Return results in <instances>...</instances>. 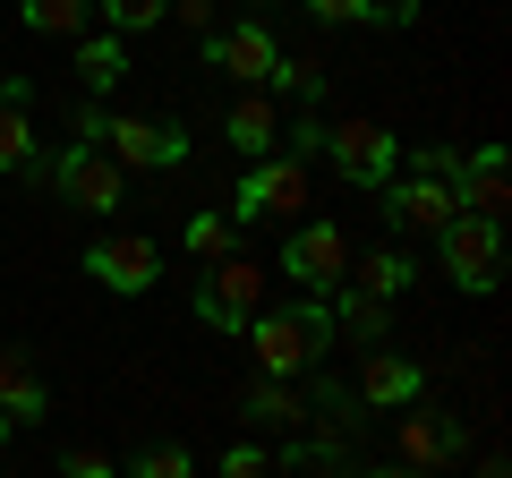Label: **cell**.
I'll return each mask as SVG.
<instances>
[{
  "instance_id": "6da1fadb",
  "label": "cell",
  "mask_w": 512,
  "mask_h": 478,
  "mask_svg": "<svg viewBox=\"0 0 512 478\" xmlns=\"http://www.w3.org/2000/svg\"><path fill=\"white\" fill-rule=\"evenodd\" d=\"M256 342V376H282L291 385L299 368H316L342 333H333V308H325V291H308V299H291V308H256L248 325H239Z\"/></svg>"
},
{
  "instance_id": "7a4b0ae2",
  "label": "cell",
  "mask_w": 512,
  "mask_h": 478,
  "mask_svg": "<svg viewBox=\"0 0 512 478\" xmlns=\"http://www.w3.org/2000/svg\"><path fill=\"white\" fill-rule=\"evenodd\" d=\"M436 257H444V282L461 299H487L504 282V222H478V214H453L436 231Z\"/></svg>"
},
{
  "instance_id": "3957f363",
  "label": "cell",
  "mask_w": 512,
  "mask_h": 478,
  "mask_svg": "<svg viewBox=\"0 0 512 478\" xmlns=\"http://www.w3.org/2000/svg\"><path fill=\"white\" fill-rule=\"evenodd\" d=\"M299 205H308V163L291 154H256L231 188V222H299Z\"/></svg>"
},
{
  "instance_id": "277c9868",
  "label": "cell",
  "mask_w": 512,
  "mask_h": 478,
  "mask_svg": "<svg viewBox=\"0 0 512 478\" xmlns=\"http://www.w3.org/2000/svg\"><path fill=\"white\" fill-rule=\"evenodd\" d=\"M325 163L342 171L350 188H384L393 171H402V137L376 129V120H333L325 129Z\"/></svg>"
},
{
  "instance_id": "5b68a950",
  "label": "cell",
  "mask_w": 512,
  "mask_h": 478,
  "mask_svg": "<svg viewBox=\"0 0 512 478\" xmlns=\"http://www.w3.org/2000/svg\"><path fill=\"white\" fill-rule=\"evenodd\" d=\"M256 308H265V274H256V257H222V265H205V282H197V325L239 333Z\"/></svg>"
},
{
  "instance_id": "8992f818",
  "label": "cell",
  "mask_w": 512,
  "mask_h": 478,
  "mask_svg": "<svg viewBox=\"0 0 512 478\" xmlns=\"http://www.w3.org/2000/svg\"><path fill=\"white\" fill-rule=\"evenodd\" d=\"M86 274L103 282V291H120V299H146L154 282H163V248H154L146 231H103L86 248Z\"/></svg>"
},
{
  "instance_id": "52a82bcc",
  "label": "cell",
  "mask_w": 512,
  "mask_h": 478,
  "mask_svg": "<svg viewBox=\"0 0 512 478\" xmlns=\"http://www.w3.org/2000/svg\"><path fill=\"white\" fill-rule=\"evenodd\" d=\"M103 137H111V163H120V171H180L188 163V129L146 120V111H111Z\"/></svg>"
},
{
  "instance_id": "ba28073f",
  "label": "cell",
  "mask_w": 512,
  "mask_h": 478,
  "mask_svg": "<svg viewBox=\"0 0 512 478\" xmlns=\"http://www.w3.org/2000/svg\"><path fill=\"white\" fill-rule=\"evenodd\" d=\"M197 52H205V69L239 77V86H265V77H274V60H282V35H274L265 18H239V26L197 35Z\"/></svg>"
},
{
  "instance_id": "9c48e42d",
  "label": "cell",
  "mask_w": 512,
  "mask_h": 478,
  "mask_svg": "<svg viewBox=\"0 0 512 478\" xmlns=\"http://www.w3.org/2000/svg\"><path fill=\"white\" fill-rule=\"evenodd\" d=\"M52 188L77 205V214H120V205H128V171L111 163L103 146H69L52 163Z\"/></svg>"
},
{
  "instance_id": "30bf717a",
  "label": "cell",
  "mask_w": 512,
  "mask_h": 478,
  "mask_svg": "<svg viewBox=\"0 0 512 478\" xmlns=\"http://www.w3.org/2000/svg\"><path fill=\"white\" fill-rule=\"evenodd\" d=\"M282 274H291L299 291H333V282H350V239L333 231V222H291V239H282Z\"/></svg>"
},
{
  "instance_id": "8fae6325",
  "label": "cell",
  "mask_w": 512,
  "mask_h": 478,
  "mask_svg": "<svg viewBox=\"0 0 512 478\" xmlns=\"http://www.w3.org/2000/svg\"><path fill=\"white\" fill-rule=\"evenodd\" d=\"M393 461H402V470H419V478H436V470H453L461 461V419H444V410H393Z\"/></svg>"
},
{
  "instance_id": "7c38bea8",
  "label": "cell",
  "mask_w": 512,
  "mask_h": 478,
  "mask_svg": "<svg viewBox=\"0 0 512 478\" xmlns=\"http://www.w3.org/2000/svg\"><path fill=\"white\" fill-rule=\"evenodd\" d=\"M376 197H384V214H393V231H444V222L461 214V197L444 180H427V171H393Z\"/></svg>"
},
{
  "instance_id": "4fadbf2b",
  "label": "cell",
  "mask_w": 512,
  "mask_h": 478,
  "mask_svg": "<svg viewBox=\"0 0 512 478\" xmlns=\"http://www.w3.org/2000/svg\"><path fill=\"white\" fill-rule=\"evenodd\" d=\"M453 197H461V214L504 222V214H512V163H504V146H470V154H461Z\"/></svg>"
},
{
  "instance_id": "5bb4252c",
  "label": "cell",
  "mask_w": 512,
  "mask_h": 478,
  "mask_svg": "<svg viewBox=\"0 0 512 478\" xmlns=\"http://www.w3.org/2000/svg\"><path fill=\"white\" fill-rule=\"evenodd\" d=\"M350 393H359L367 419H376V410H410L427 393V368H419V359H402V350H367V368H359V385H350Z\"/></svg>"
},
{
  "instance_id": "9a60e30c",
  "label": "cell",
  "mask_w": 512,
  "mask_h": 478,
  "mask_svg": "<svg viewBox=\"0 0 512 478\" xmlns=\"http://www.w3.org/2000/svg\"><path fill=\"white\" fill-rule=\"evenodd\" d=\"M0 419L9 427H43L52 419V376H43L26 350H9V342H0Z\"/></svg>"
},
{
  "instance_id": "2e32d148",
  "label": "cell",
  "mask_w": 512,
  "mask_h": 478,
  "mask_svg": "<svg viewBox=\"0 0 512 478\" xmlns=\"http://www.w3.org/2000/svg\"><path fill=\"white\" fill-rule=\"evenodd\" d=\"M35 86H26V77H0V171H9V180H18L26 163H35L43 154V137H35Z\"/></svg>"
},
{
  "instance_id": "e0dca14e",
  "label": "cell",
  "mask_w": 512,
  "mask_h": 478,
  "mask_svg": "<svg viewBox=\"0 0 512 478\" xmlns=\"http://www.w3.org/2000/svg\"><path fill=\"white\" fill-rule=\"evenodd\" d=\"M222 137H231V146L248 154V163H256V154H282V111H274V94H265V86H256V94H239V103H231V120H222Z\"/></svg>"
},
{
  "instance_id": "ac0fdd59",
  "label": "cell",
  "mask_w": 512,
  "mask_h": 478,
  "mask_svg": "<svg viewBox=\"0 0 512 478\" xmlns=\"http://www.w3.org/2000/svg\"><path fill=\"white\" fill-rule=\"evenodd\" d=\"M325 308H333V333H350V342H384V333H393V308H384L376 291H359V282H333Z\"/></svg>"
},
{
  "instance_id": "d6986e66",
  "label": "cell",
  "mask_w": 512,
  "mask_h": 478,
  "mask_svg": "<svg viewBox=\"0 0 512 478\" xmlns=\"http://www.w3.org/2000/svg\"><path fill=\"white\" fill-rule=\"evenodd\" d=\"M94 18V0H18V26L26 35H52V43H77Z\"/></svg>"
},
{
  "instance_id": "ffe728a7",
  "label": "cell",
  "mask_w": 512,
  "mask_h": 478,
  "mask_svg": "<svg viewBox=\"0 0 512 478\" xmlns=\"http://www.w3.org/2000/svg\"><path fill=\"white\" fill-rule=\"evenodd\" d=\"M77 77H86V94H111L128 77V52L120 35H77Z\"/></svg>"
},
{
  "instance_id": "44dd1931",
  "label": "cell",
  "mask_w": 512,
  "mask_h": 478,
  "mask_svg": "<svg viewBox=\"0 0 512 478\" xmlns=\"http://www.w3.org/2000/svg\"><path fill=\"white\" fill-rule=\"evenodd\" d=\"M248 419H256V427H282V436H291V427L308 419V402H299V393L282 385V376H256V393H248Z\"/></svg>"
},
{
  "instance_id": "7402d4cb",
  "label": "cell",
  "mask_w": 512,
  "mask_h": 478,
  "mask_svg": "<svg viewBox=\"0 0 512 478\" xmlns=\"http://www.w3.org/2000/svg\"><path fill=\"white\" fill-rule=\"evenodd\" d=\"M188 257H197V265L239 257V222L231 214H188Z\"/></svg>"
},
{
  "instance_id": "603a6c76",
  "label": "cell",
  "mask_w": 512,
  "mask_h": 478,
  "mask_svg": "<svg viewBox=\"0 0 512 478\" xmlns=\"http://www.w3.org/2000/svg\"><path fill=\"white\" fill-rule=\"evenodd\" d=\"M410 282H419V265H410L402 248H376V257H359V291H376V299H402Z\"/></svg>"
},
{
  "instance_id": "cb8c5ba5",
  "label": "cell",
  "mask_w": 512,
  "mask_h": 478,
  "mask_svg": "<svg viewBox=\"0 0 512 478\" xmlns=\"http://www.w3.org/2000/svg\"><path fill=\"white\" fill-rule=\"evenodd\" d=\"M171 0H94V18H103V35H146V26H163Z\"/></svg>"
},
{
  "instance_id": "d4e9b609",
  "label": "cell",
  "mask_w": 512,
  "mask_h": 478,
  "mask_svg": "<svg viewBox=\"0 0 512 478\" xmlns=\"http://www.w3.org/2000/svg\"><path fill=\"white\" fill-rule=\"evenodd\" d=\"M265 86H274V94H291V103H316V94H325V69H316V60H291V52H282Z\"/></svg>"
},
{
  "instance_id": "484cf974",
  "label": "cell",
  "mask_w": 512,
  "mask_h": 478,
  "mask_svg": "<svg viewBox=\"0 0 512 478\" xmlns=\"http://www.w3.org/2000/svg\"><path fill=\"white\" fill-rule=\"evenodd\" d=\"M120 478H197V461H188V444H146Z\"/></svg>"
},
{
  "instance_id": "4316f807",
  "label": "cell",
  "mask_w": 512,
  "mask_h": 478,
  "mask_svg": "<svg viewBox=\"0 0 512 478\" xmlns=\"http://www.w3.org/2000/svg\"><path fill=\"white\" fill-rule=\"evenodd\" d=\"M308 410H325V419H333V436H350V427L367 419V410H359V393H350L342 376H325V385H316V402H308Z\"/></svg>"
},
{
  "instance_id": "83f0119b",
  "label": "cell",
  "mask_w": 512,
  "mask_h": 478,
  "mask_svg": "<svg viewBox=\"0 0 512 478\" xmlns=\"http://www.w3.org/2000/svg\"><path fill=\"white\" fill-rule=\"evenodd\" d=\"M282 154H291V163H316V154H325V111H299V120H282Z\"/></svg>"
},
{
  "instance_id": "f1b7e54d",
  "label": "cell",
  "mask_w": 512,
  "mask_h": 478,
  "mask_svg": "<svg viewBox=\"0 0 512 478\" xmlns=\"http://www.w3.org/2000/svg\"><path fill=\"white\" fill-rule=\"evenodd\" d=\"M308 18H325V26H384V9L376 0H299Z\"/></svg>"
},
{
  "instance_id": "f546056e",
  "label": "cell",
  "mask_w": 512,
  "mask_h": 478,
  "mask_svg": "<svg viewBox=\"0 0 512 478\" xmlns=\"http://www.w3.org/2000/svg\"><path fill=\"white\" fill-rule=\"evenodd\" d=\"M222 478H274V453L265 444H231L222 453Z\"/></svg>"
},
{
  "instance_id": "4dcf8cb0",
  "label": "cell",
  "mask_w": 512,
  "mask_h": 478,
  "mask_svg": "<svg viewBox=\"0 0 512 478\" xmlns=\"http://www.w3.org/2000/svg\"><path fill=\"white\" fill-rule=\"evenodd\" d=\"M410 171H427V180L453 188V180H461V146H419V154H410Z\"/></svg>"
},
{
  "instance_id": "1f68e13d",
  "label": "cell",
  "mask_w": 512,
  "mask_h": 478,
  "mask_svg": "<svg viewBox=\"0 0 512 478\" xmlns=\"http://www.w3.org/2000/svg\"><path fill=\"white\" fill-rule=\"evenodd\" d=\"M60 478H120V470H111V453H94V444H69V453H60Z\"/></svg>"
},
{
  "instance_id": "d6a6232c",
  "label": "cell",
  "mask_w": 512,
  "mask_h": 478,
  "mask_svg": "<svg viewBox=\"0 0 512 478\" xmlns=\"http://www.w3.org/2000/svg\"><path fill=\"white\" fill-rule=\"evenodd\" d=\"M163 18H180L188 35H214V26H222V0H171Z\"/></svg>"
},
{
  "instance_id": "836d02e7",
  "label": "cell",
  "mask_w": 512,
  "mask_h": 478,
  "mask_svg": "<svg viewBox=\"0 0 512 478\" xmlns=\"http://www.w3.org/2000/svg\"><path fill=\"white\" fill-rule=\"evenodd\" d=\"M103 120H111L103 103H77V111H69V129H77V146H94V137H103Z\"/></svg>"
},
{
  "instance_id": "e575fe53",
  "label": "cell",
  "mask_w": 512,
  "mask_h": 478,
  "mask_svg": "<svg viewBox=\"0 0 512 478\" xmlns=\"http://www.w3.org/2000/svg\"><path fill=\"white\" fill-rule=\"evenodd\" d=\"M359 478H419V470H402V461H376V470H359Z\"/></svg>"
},
{
  "instance_id": "d590c367",
  "label": "cell",
  "mask_w": 512,
  "mask_h": 478,
  "mask_svg": "<svg viewBox=\"0 0 512 478\" xmlns=\"http://www.w3.org/2000/svg\"><path fill=\"white\" fill-rule=\"evenodd\" d=\"M478 478H504V461H487V470H478Z\"/></svg>"
},
{
  "instance_id": "8d00e7d4",
  "label": "cell",
  "mask_w": 512,
  "mask_h": 478,
  "mask_svg": "<svg viewBox=\"0 0 512 478\" xmlns=\"http://www.w3.org/2000/svg\"><path fill=\"white\" fill-rule=\"evenodd\" d=\"M9 436H18V427H9V419H0V444H9Z\"/></svg>"
},
{
  "instance_id": "74e56055",
  "label": "cell",
  "mask_w": 512,
  "mask_h": 478,
  "mask_svg": "<svg viewBox=\"0 0 512 478\" xmlns=\"http://www.w3.org/2000/svg\"><path fill=\"white\" fill-rule=\"evenodd\" d=\"M316 478H350V470H316Z\"/></svg>"
}]
</instances>
